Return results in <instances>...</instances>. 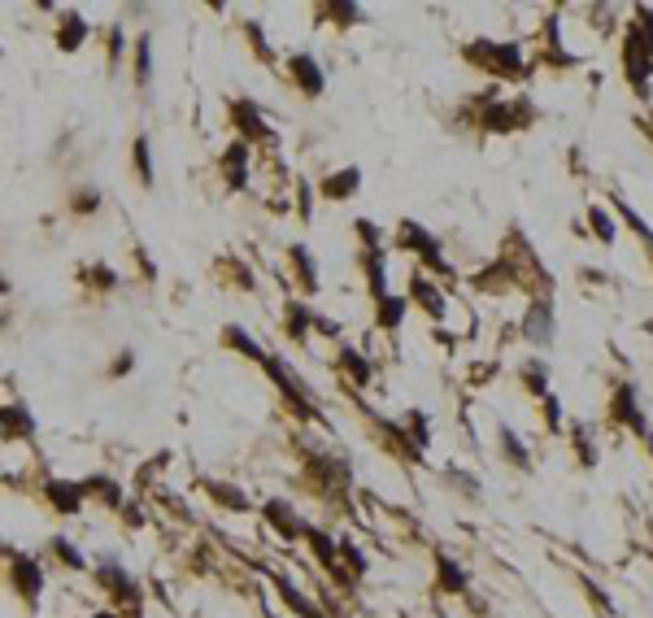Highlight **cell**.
Masks as SVG:
<instances>
[{"instance_id": "obj_9", "label": "cell", "mask_w": 653, "mask_h": 618, "mask_svg": "<svg viewBox=\"0 0 653 618\" xmlns=\"http://www.w3.org/2000/svg\"><path fill=\"white\" fill-rule=\"evenodd\" d=\"M201 493L218 505V510H226V514H249L253 501L249 493L240 488V484H226V479H214V475H205L201 479Z\"/></svg>"}, {"instance_id": "obj_33", "label": "cell", "mask_w": 653, "mask_h": 618, "mask_svg": "<svg viewBox=\"0 0 653 618\" xmlns=\"http://www.w3.org/2000/svg\"><path fill=\"white\" fill-rule=\"evenodd\" d=\"M131 366H135V353H131V348H123V353L109 362V374H114V379H126V374H131Z\"/></svg>"}, {"instance_id": "obj_38", "label": "cell", "mask_w": 653, "mask_h": 618, "mask_svg": "<svg viewBox=\"0 0 653 618\" xmlns=\"http://www.w3.org/2000/svg\"><path fill=\"white\" fill-rule=\"evenodd\" d=\"M9 558H14V544H9L5 536H0V562H9Z\"/></svg>"}, {"instance_id": "obj_15", "label": "cell", "mask_w": 653, "mask_h": 618, "mask_svg": "<svg viewBox=\"0 0 653 618\" xmlns=\"http://www.w3.org/2000/svg\"><path fill=\"white\" fill-rule=\"evenodd\" d=\"M401 240H405V244H409V248H414V253H418L423 262H428L431 271H449V266H445V257H440V244L431 240V235H428V231H423V226L405 223V226H401Z\"/></svg>"}, {"instance_id": "obj_1", "label": "cell", "mask_w": 653, "mask_h": 618, "mask_svg": "<svg viewBox=\"0 0 653 618\" xmlns=\"http://www.w3.org/2000/svg\"><path fill=\"white\" fill-rule=\"evenodd\" d=\"M92 575H97V588L109 596V610H118L123 618L144 614V584H140L114 553H101V558L92 562Z\"/></svg>"}, {"instance_id": "obj_10", "label": "cell", "mask_w": 653, "mask_h": 618, "mask_svg": "<svg viewBox=\"0 0 653 618\" xmlns=\"http://www.w3.org/2000/svg\"><path fill=\"white\" fill-rule=\"evenodd\" d=\"M271 588H275L279 601L288 605V614H297V618H326L323 605H318L314 596L301 593V588L292 584V575H271Z\"/></svg>"}, {"instance_id": "obj_26", "label": "cell", "mask_w": 653, "mask_h": 618, "mask_svg": "<svg viewBox=\"0 0 653 618\" xmlns=\"http://www.w3.org/2000/svg\"><path fill=\"white\" fill-rule=\"evenodd\" d=\"M292 262H297V279H301L305 292H314L318 288V271H314V257H309V248L305 244H292Z\"/></svg>"}, {"instance_id": "obj_23", "label": "cell", "mask_w": 653, "mask_h": 618, "mask_svg": "<svg viewBox=\"0 0 653 618\" xmlns=\"http://www.w3.org/2000/svg\"><path fill=\"white\" fill-rule=\"evenodd\" d=\"M131 166H135V174H140V183H144V188H152V183H157V174H152V144H149V135H135V144H131Z\"/></svg>"}, {"instance_id": "obj_37", "label": "cell", "mask_w": 653, "mask_h": 618, "mask_svg": "<svg viewBox=\"0 0 653 618\" xmlns=\"http://www.w3.org/2000/svg\"><path fill=\"white\" fill-rule=\"evenodd\" d=\"M593 223H597V235H602L605 244H610V240H614V231H610V218H605L602 209H593Z\"/></svg>"}, {"instance_id": "obj_16", "label": "cell", "mask_w": 653, "mask_h": 618, "mask_svg": "<svg viewBox=\"0 0 653 618\" xmlns=\"http://www.w3.org/2000/svg\"><path fill=\"white\" fill-rule=\"evenodd\" d=\"M305 544H309V553H314L331 575H345V570H340V544L331 540L323 527H305Z\"/></svg>"}, {"instance_id": "obj_2", "label": "cell", "mask_w": 653, "mask_h": 618, "mask_svg": "<svg viewBox=\"0 0 653 618\" xmlns=\"http://www.w3.org/2000/svg\"><path fill=\"white\" fill-rule=\"evenodd\" d=\"M5 579H9L14 596L23 601L26 610H35V605L44 601V588H49V570H44V562H40L35 553H26V549H14V558L5 562Z\"/></svg>"}, {"instance_id": "obj_20", "label": "cell", "mask_w": 653, "mask_h": 618, "mask_svg": "<svg viewBox=\"0 0 653 618\" xmlns=\"http://www.w3.org/2000/svg\"><path fill=\"white\" fill-rule=\"evenodd\" d=\"M131 70H135V83H140V88L152 83V35L149 31L131 44Z\"/></svg>"}, {"instance_id": "obj_7", "label": "cell", "mask_w": 653, "mask_h": 618, "mask_svg": "<svg viewBox=\"0 0 653 618\" xmlns=\"http://www.w3.org/2000/svg\"><path fill=\"white\" fill-rule=\"evenodd\" d=\"M231 123H235L240 140H244L249 149H253V140H275L271 123L262 118V109H257L253 100H231Z\"/></svg>"}, {"instance_id": "obj_30", "label": "cell", "mask_w": 653, "mask_h": 618, "mask_svg": "<svg viewBox=\"0 0 653 618\" xmlns=\"http://www.w3.org/2000/svg\"><path fill=\"white\" fill-rule=\"evenodd\" d=\"M614 405H619L614 414H619V419H628L631 427H636V431L645 436V419H640V410H636V392H631V388H623V392H619V401H614Z\"/></svg>"}, {"instance_id": "obj_13", "label": "cell", "mask_w": 653, "mask_h": 618, "mask_svg": "<svg viewBox=\"0 0 653 618\" xmlns=\"http://www.w3.org/2000/svg\"><path fill=\"white\" fill-rule=\"evenodd\" d=\"M466 57L479 61V66L492 61V66H501L505 75H519V70H523V61H519V49H514V44H471Z\"/></svg>"}, {"instance_id": "obj_4", "label": "cell", "mask_w": 653, "mask_h": 618, "mask_svg": "<svg viewBox=\"0 0 653 618\" xmlns=\"http://www.w3.org/2000/svg\"><path fill=\"white\" fill-rule=\"evenodd\" d=\"M266 374H271V383L283 392V401H288L301 419H314V414H318V410H314V396H309V388L297 379V371H292L283 357H266Z\"/></svg>"}, {"instance_id": "obj_12", "label": "cell", "mask_w": 653, "mask_h": 618, "mask_svg": "<svg viewBox=\"0 0 653 618\" xmlns=\"http://www.w3.org/2000/svg\"><path fill=\"white\" fill-rule=\"evenodd\" d=\"M288 75H292V83L301 88L305 97H323L326 75H323V66H318L309 52H292V57H288Z\"/></svg>"}, {"instance_id": "obj_28", "label": "cell", "mask_w": 653, "mask_h": 618, "mask_svg": "<svg viewBox=\"0 0 653 618\" xmlns=\"http://www.w3.org/2000/svg\"><path fill=\"white\" fill-rule=\"evenodd\" d=\"M340 366H345V374H353V383H371V362L362 357V353H353V348H345V357H340Z\"/></svg>"}, {"instance_id": "obj_17", "label": "cell", "mask_w": 653, "mask_h": 618, "mask_svg": "<svg viewBox=\"0 0 653 618\" xmlns=\"http://www.w3.org/2000/svg\"><path fill=\"white\" fill-rule=\"evenodd\" d=\"M357 183H362V171H357V166H345V171L326 174L323 183H318V192H323L326 200H345L357 192Z\"/></svg>"}, {"instance_id": "obj_31", "label": "cell", "mask_w": 653, "mask_h": 618, "mask_svg": "<svg viewBox=\"0 0 653 618\" xmlns=\"http://www.w3.org/2000/svg\"><path fill=\"white\" fill-rule=\"evenodd\" d=\"M631 78H636V88H640V92H645V88H649V57H645V52H640V40H636V35H631Z\"/></svg>"}, {"instance_id": "obj_21", "label": "cell", "mask_w": 653, "mask_h": 618, "mask_svg": "<svg viewBox=\"0 0 653 618\" xmlns=\"http://www.w3.org/2000/svg\"><path fill=\"white\" fill-rule=\"evenodd\" d=\"M436 584H440V593H466V570L453 562L449 553H436Z\"/></svg>"}, {"instance_id": "obj_14", "label": "cell", "mask_w": 653, "mask_h": 618, "mask_svg": "<svg viewBox=\"0 0 653 618\" xmlns=\"http://www.w3.org/2000/svg\"><path fill=\"white\" fill-rule=\"evenodd\" d=\"M87 18L78 14V9H66L61 18H57V49L61 52H78L83 44H87Z\"/></svg>"}, {"instance_id": "obj_5", "label": "cell", "mask_w": 653, "mask_h": 618, "mask_svg": "<svg viewBox=\"0 0 653 618\" xmlns=\"http://www.w3.org/2000/svg\"><path fill=\"white\" fill-rule=\"evenodd\" d=\"M262 519H266V527H271V531H275V536H279L283 544L305 540V527H309V522H305L301 514H297V510L288 505V501H279V496L262 505Z\"/></svg>"}, {"instance_id": "obj_19", "label": "cell", "mask_w": 653, "mask_h": 618, "mask_svg": "<svg viewBox=\"0 0 653 618\" xmlns=\"http://www.w3.org/2000/svg\"><path fill=\"white\" fill-rule=\"evenodd\" d=\"M223 340H226L231 348H235V353H244L249 362H262V366H266V357H271V353H266V348L257 345V340H253V336L244 331V327H240V322H231V327H223Z\"/></svg>"}, {"instance_id": "obj_6", "label": "cell", "mask_w": 653, "mask_h": 618, "mask_svg": "<svg viewBox=\"0 0 653 618\" xmlns=\"http://www.w3.org/2000/svg\"><path fill=\"white\" fill-rule=\"evenodd\" d=\"M35 436V414L23 401H0V440L5 445H23Z\"/></svg>"}, {"instance_id": "obj_39", "label": "cell", "mask_w": 653, "mask_h": 618, "mask_svg": "<svg viewBox=\"0 0 653 618\" xmlns=\"http://www.w3.org/2000/svg\"><path fill=\"white\" fill-rule=\"evenodd\" d=\"M87 618H123L118 610H97V614H87Z\"/></svg>"}, {"instance_id": "obj_25", "label": "cell", "mask_w": 653, "mask_h": 618, "mask_svg": "<svg viewBox=\"0 0 653 618\" xmlns=\"http://www.w3.org/2000/svg\"><path fill=\"white\" fill-rule=\"evenodd\" d=\"M409 297L418 300V305L428 309L431 318H445V297H440V292L431 288L428 279H414V288H409Z\"/></svg>"}, {"instance_id": "obj_32", "label": "cell", "mask_w": 653, "mask_h": 618, "mask_svg": "<svg viewBox=\"0 0 653 618\" xmlns=\"http://www.w3.org/2000/svg\"><path fill=\"white\" fill-rule=\"evenodd\" d=\"M97 209H101V192L97 188H83V192L70 197V214H97Z\"/></svg>"}, {"instance_id": "obj_36", "label": "cell", "mask_w": 653, "mask_h": 618, "mask_svg": "<svg viewBox=\"0 0 653 618\" xmlns=\"http://www.w3.org/2000/svg\"><path fill=\"white\" fill-rule=\"evenodd\" d=\"M123 26H114V31H109V52H114V57H109V61H123Z\"/></svg>"}, {"instance_id": "obj_34", "label": "cell", "mask_w": 653, "mask_h": 618, "mask_svg": "<svg viewBox=\"0 0 653 618\" xmlns=\"http://www.w3.org/2000/svg\"><path fill=\"white\" fill-rule=\"evenodd\" d=\"M87 279H92L97 288H105V292H109V288H118V274H114V271H105V266H97V271H87Z\"/></svg>"}, {"instance_id": "obj_35", "label": "cell", "mask_w": 653, "mask_h": 618, "mask_svg": "<svg viewBox=\"0 0 653 618\" xmlns=\"http://www.w3.org/2000/svg\"><path fill=\"white\" fill-rule=\"evenodd\" d=\"M123 519H126V527H144V519H149V514H144V505H131V501H126Z\"/></svg>"}, {"instance_id": "obj_3", "label": "cell", "mask_w": 653, "mask_h": 618, "mask_svg": "<svg viewBox=\"0 0 653 618\" xmlns=\"http://www.w3.org/2000/svg\"><path fill=\"white\" fill-rule=\"evenodd\" d=\"M40 496H44V505H49L57 519H75V514L87 510V496L78 488V479H66V475L40 479Z\"/></svg>"}, {"instance_id": "obj_22", "label": "cell", "mask_w": 653, "mask_h": 618, "mask_svg": "<svg viewBox=\"0 0 653 618\" xmlns=\"http://www.w3.org/2000/svg\"><path fill=\"white\" fill-rule=\"evenodd\" d=\"M49 553L61 562L66 570H87V558H83V549H78L70 536H52L49 540Z\"/></svg>"}, {"instance_id": "obj_24", "label": "cell", "mask_w": 653, "mask_h": 618, "mask_svg": "<svg viewBox=\"0 0 653 618\" xmlns=\"http://www.w3.org/2000/svg\"><path fill=\"white\" fill-rule=\"evenodd\" d=\"M523 336H528V340H536V345H549V336H553L549 305H536L528 318H523Z\"/></svg>"}, {"instance_id": "obj_8", "label": "cell", "mask_w": 653, "mask_h": 618, "mask_svg": "<svg viewBox=\"0 0 653 618\" xmlns=\"http://www.w3.org/2000/svg\"><path fill=\"white\" fill-rule=\"evenodd\" d=\"M249 161H253V149L244 140H231V144H226L223 161H218L226 192H244V183H249Z\"/></svg>"}, {"instance_id": "obj_27", "label": "cell", "mask_w": 653, "mask_h": 618, "mask_svg": "<svg viewBox=\"0 0 653 618\" xmlns=\"http://www.w3.org/2000/svg\"><path fill=\"white\" fill-rule=\"evenodd\" d=\"M340 567L349 570L353 579H362V575H366V553H362L353 540H340Z\"/></svg>"}, {"instance_id": "obj_29", "label": "cell", "mask_w": 653, "mask_h": 618, "mask_svg": "<svg viewBox=\"0 0 653 618\" xmlns=\"http://www.w3.org/2000/svg\"><path fill=\"white\" fill-rule=\"evenodd\" d=\"M405 318V300L401 297H379V322L388 327V331H397Z\"/></svg>"}, {"instance_id": "obj_11", "label": "cell", "mask_w": 653, "mask_h": 618, "mask_svg": "<svg viewBox=\"0 0 653 618\" xmlns=\"http://www.w3.org/2000/svg\"><path fill=\"white\" fill-rule=\"evenodd\" d=\"M78 488H83V496H87V501H97V505H105V510H123V505H126L123 484H118L114 475H105V470L87 475V479H78Z\"/></svg>"}, {"instance_id": "obj_18", "label": "cell", "mask_w": 653, "mask_h": 618, "mask_svg": "<svg viewBox=\"0 0 653 618\" xmlns=\"http://www.w3.org/2000/svg\"><path fill=\"white\" fill-rule=\"evenodd\" d=\"M314 322H318V314H314L305 300H288V309H283V327H288L292 340H305V336L314 331Z\"/></svg>"}]
</instances>
